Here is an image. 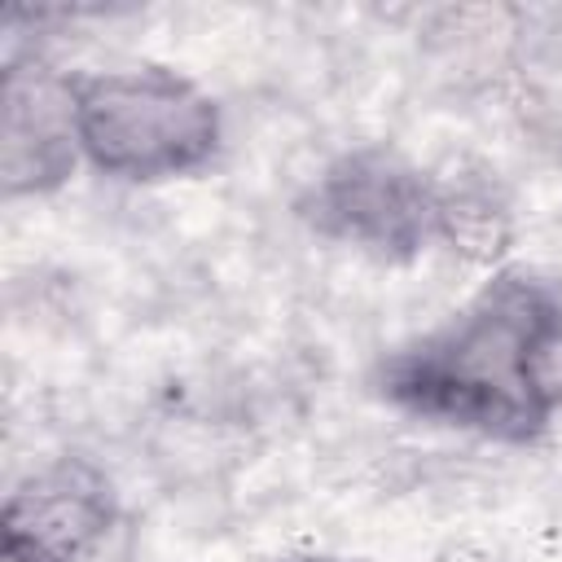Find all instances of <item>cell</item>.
<instances>
[{"label":"cell","instance_id":"obj_7","mask_svg":"<svg viewBox=\"0 0 562 562\" xmlns=\"http://www.w3.org/2000/svg\"><path fill=\"white\" fill-rule=\"evenodd\" d=\"M281 562H364V558H342V553H290Z\"/></svg>","mask_w":562,"mask_h":562},{"label":"cell","instance_id":"obj_6","mask_svg":"<svg viewBox=\"0 0 562 562\" xmlns=\"http://www.w3.org/2000/svg\"><path fill=\"white\" fill-rule=\"evenodd\" d=\"M435 241H443L470 263H496L514 241L509 202L496 193V184L474 180V176L439 180Z\"/></svg>","mask_w":562,"mask_h":562},{"label":"cell","instance_id":"obj_1","mask_svg":"<svg viewBox=\"0 0 562 562\" xmlns=\"http://www.w3.org/2000/svg\"><path fill=\"white\" fill-rule=\"evenodd\" d=\"M553 303L544 281L501 268L465 307L395 347L378 369V391L422 422L531 443L553 426L531 391V338Z\"/></svg>","mask_w":562,"mask_h":562},{"label":"cell","instance_id":"obj_4","mask_svg":"<svg viewBox=\"0 0 562 562\" xmlns=\"http://www.w3.org/2000/svg\"><path fill=\"white\" fill-rule=\"evenodd\" d=\"M119 527V496L83 457L31 470L0 514V562H88Z\"/></svg>","mask_w":562,"mask_h":562},{"label":"cell","instance_id":"obj_5","mask_svg":"<svg viewBox=\"0 0 562 562\" xmlns=\"http://www.w3.org/2000/svg\"><path fill=\"white\" fill-rule=\"evenodd\" d=\"M83 162L75 127V79L40 66H4L0 105V189L4 198H40L70 180Z\"/></svg>","mask_w":562,"mask_h":562},{"label":"cell","instance_id":"obj_2","mask_svg":"<svg viewBox=\"0 0 562 562\" xmlns=\"http://www.w3.org/2000/svg\"><path fill=\"white\" fill-rule=\"evenodd\" d=\"M75 127L83 162L132 184L193 176L224 140L215 97L171 66H110L79 75Z\"/></svg>","mask_w":562,"mask_h":562},{"label":"cell","instance_id":"obj_3","mask_svg":"<svg viewBox=\"0 0 562 562\" xmlns=\"http://www.w3.org/2000/svg\"><path fill=\"white\" fill-rule=\"evenodd\" d=\"M439 180L391 145L338 154L299 198V215L329 241L382 263H408L435 241Z\"/></svg>","mask_w":562,"mask_h":562}]
</instances>
